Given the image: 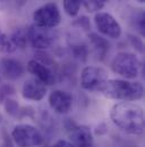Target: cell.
<instances>
[{
  "instance_id": "cell-1",
  "label": "cell",
  "mask_w": 145,
  "mask_h": 147,
  "mask_svg": "<svg viewBox=\"0 0 145 147\" xmlns=\"http://www.w3.org/2000/svg\"><path fill=\"white\" fill-rule=\"evenodd\" d=\"M112 123L121 131L129 135H142L144 132L143 107L133 102H121L112 106L110 111Z\"/></svg>"
},
{
  "instance_id": "cell-2",
  "label": "cell",
  "mask_w": 145,
  "mask_h": 147,
  "mask_svg": "<svg viewBox=\"0 0 145 147\" xmlns=\"http://www.w3.org/2000/svg\"><path fill=\"white\" fill-rule=\"evenodd\" d=\"M107 98L122 102H136L143 98L144 87L141 82L111 79L107 80L101 91Z\"/></svg>"
},
{
  "instance_id": "cell-3",
  "label": "cell",
  "mask_w": 145,
  "mask_h": 147,
  "mask_svg": "<svg viewBox=\"0 0 145 147\" xmlns=\"http://www.w3.org/2000/svg\"><path fill=\"white\" fill-rule=\"evenodd\" d=\"M111 69L116 74L125 78V80L136 79L143 73V65L140 58L132 53H119L111 63Z\"/></svg>"
},
{
  "instance_id": "cell-4",
  "label": "cell",
  "mask_w": 145,
  "mask_h": 147,
  "mask_svg": "<svg viewBox=\"0 0 145 147\" xmlns=\"http://www.w3.org/2000/svg\"><path fill=\"white\" fill-rule=\"evenodd\" d=\"M11 137L17 147H35L44 143L42 134L31 124H17L11 131Z\"/></svg>"
},
{
  "instance_id": "cell-5",
  "label": "cell",
  "mask_w": 145,
  "mask_h": 147,
  "mask_svg": "<svg viewBox=\"0 0 145 147\" xmlns=\"http://www.w3.org/2000/svg\"><path fill=\"white\" fill-rule=\"evenodd\" d=\"M58 38V33L55 29L43 28L33 24L27 30V39L31 45L37 50H45L52 47Z\"/></svg>"
},
{
  "instance_id": "cell-6",
  "label": "cell",
  "mask_w": 145,
  "mask_h": 147,
  "mask_svg": "<svg viewBox=\"0 0 145 147\" xmlns=\"http://www.w3.org/2000/svg\"><path fill=\"white\" fill-rule=\"evenodd\" d=\"M108 80V73L104 69L98 66H86L80 73V86L87 91H101Z\"/></svg>"
},
{
  "instance_id": "cell-7",
  "label": "cell",
  "mask_w": 145,
  "mask_h": 147,
  "mask_svg": "<svg viewBox=\"0 0 145 147\" xmlns=\"http://www.w3.org/2000/svg\"><path fill=\"white\" fill-rule=\"evenodd\" d=\"M33 21L39 26L53 29L61 22L60 10L55 2H47L33 13Z\"/></svg>"
},
{
  "instance_id": "cell-8",
  "label": "cell",
  "mask_w": 145,
  "mask_h": 147,
  "mask_svg": "<svg viewBox=\"0 0 145 147\" xmlns=\"http://www.w3.org/2000/svg\"><path fill=\"white\" fill-rule=\"evenodd\" d=\"M94 23L98 31L110 39H119L121 37V26L117 20L109 13H96L94 16Z\"/></svg>"
},
{
  "instance_id": "cell-9",
  "label": "cell",
  "mask_w": 145,
  "mask_h": 147,
  "mask_svg": "<svg viewBox=\"0 0 145 147\" xmlns=\"http://www.w3.org/2000/svg\"><path fill=\"white\" fill-rule=\"evenodd\" d=\"M49 105L57 114H67L72 106V95L65 90H53L49 95Z\"/></svg>"
},
{
  "instance_id": "cell-10",
  "label": "cell",
  "mask_w": 145,
  "mask_h": 147,
  "mask_svg": "<svg viewBox=\"0 0 145 147\" xmlns=\"http://www.w3.org/2000/svg\"><path fill=\"white\" fill-rule=\"evenodd\" d=\"M69 137L75 147H94L93 134L86 125L72 124L69 128Z\"/></svg>"
},
{
  "instance_id": "cell-11",
  "label": "cell",
  "mask_w": 145,
  "mask_h": 147,
  "mask_svg": "<svg viewBox=\"0 0 145 147\" xmlns=\"http://www.w3.org/2000/svg\"><path fill=\"white\" fill-rule=\"evenodd\" d=\"M47 94V86L35 78L27 79L22 88V96L26 100L40 102Z\"/></svg>"
},
{
  "instance_id": "cell-12",
  "label": "cell",
  "mask_w": 145,
  "mask_h": 147,
  "mask_svg": "<svg viewBox=\"0 0 145 147\" xmlns=\"http://www.w3.org/2000/svg\"><path fill=\"white\" fill-rule=\"evenodd\" d=\"M27 71L45 86H51L56 82V74L52 69L40 63L36 59H31L27 63Z\"/></svg>"
},
{
  "instance_id": "cell-13",
  "label": "cell",
  "mask_w": 145,
  "mask_h": 147,
  "mask_svg": "<svg viewBox=\"0 0 145 147\" xmlns=\"http://www.w3.org/2000/svg\"><path fill=\"white\" fill-rule=\"evenodd\" d=\"M25 73L24 65L10 57H2L0 59V74H2L3 78L8 80H17Z\"/></svg>"
},
{
  "instance_id": "cell-14",
  "label": "cell",
  "mask_w": 145,
  "mask_h": 147,
  "mask_svg": "<svg viewBox=\"0 0 145 147\" xmlns=\"http://www.w3.org/2000/svg\"><path fill=\"white\" fill-rule=\"evenodd\" d=\"M88 40H90V43L93 46L98 57L100 59H103L110 49V43L108 42V40L102 36H99L98 33H90Z\"/></svg>"
},
{
  "instance_id": "cell-15",
  "label": "cell",
  "mask_w": 145,
  "mask_h": 147,
  "mask_svg": "<svg viewBox=\"0 0 145 147\" xmlns=\"http://www.w3.org/2000/svg\"><path fill=\"white\" fill-rule=\"evenodd\" d=\"M11 40L13 42L15 43L16 48H21V49H24L27 45V31L23 30V29H17L13 32L11 34Z\"/></svg>"
},
{
  "instance_id": "cell-16",
  "label": "cell",
  "mask_w": 145,
  "mask_h": 147,
  "mask_svg": "<svg viewBox=\"0 0 145 147\" xmlns=\"http://www.w3.org/2000/svg\"><path fill=\"white\" fill-rule=\"evenodd\" d=\"M71 53L75 58L84 62V61H86V58L88 56V48L84 43H72L71 45Z\"/></svg>"
},
{
  "instance_id": "cell-17",
  "label": "cell",
  "mask_w": 145,
  "mask_h": 147,
  "mask_svg": "<svg viewBox=\"0 0 145 147\" xmlns=\"http://www.w3.org/2000/svg\"><path fill=\"white\" fill-rule=\"evenodd\" d=\"M16 46L13 42L11 38L8 37L7 34L0 33V53L3 54H11L16 50Z\"/></svg>"
},
{
  "instance_id": "cell-18",
  "label": "cell",
  "mask_w": 145,
  "mask_h": 147,
  "mask_svg": "<svg viewBox=\"0 0 145 147\" xmlns=\"http://www.w3.org/2000/svg\"><path fill=\"white\" fill-rule=\"evenodd\" d=\"M3 107H5V111L7 112L8 115H10L13 117H19L22 107L19 106V104L16 100H14L11 98L6 99L3 102Z\"/></svg>"
},
{
  "instance_id": "cell-19",
  "label": "cell",
  "mask_w": 145,
  "mask_h": 147,
  "mask_svg": "<svg viewBox=\"0 0 145 147\" xmlns=\"http://www.w3.org/2000/svg\"><path fill=\"white\" fill-rule=\"evenodd\" d=\"M63 2L66 14L71 17H74L78 14L79 8L82 6V0H63Z\"/></svg>"
},
{
  "instance_id": "cell-20",
  "label": "cell",
  "mask_w": 145,
  "mask_h": 147,
  "mask_svg": "<svg viewBox=\"0 0 145 147\" xmlns=\"http://www.w3.org/2000/svg\"><path fill=\"white\" fill-rule=\"evenodd\" d=\"M108 1L109 0H82V5H84L87 11L94 13L101 10Z\"/></svg>"
},
{
  "instance_id": "cell-21",
  "label": "cell",
  "mask_w": 145,
  "mask_h": 147,
  "mask_svg": "<svg viewBox=\"0 0 145 147\" xmlns=\"http://www.w3.org/2000/svg\"><path fill=\"white\" fill-rule=\"evenodd\" d=\"M13 95H15V88L10 83L0 84V104H3V102Z\"/></svg>"
},
{
  "instance_id": "cell-22",
  "label": "cell",
  "mask_w": 145,
  "mask_h": 147,
  "mask_svg": "<svg viewBox=\"0 0 145 147\" xmlns=\"http://www.w3.org/2000/svg\"><path fill=\"white\" fill-rule=\"evenodd\" d=\"M128 40H129L130 45H132L138 53L143 54V51H144V45H143V41H142L141 38L136 37V36H134V34H128Z\"/></svg>"
},
{
  "instance_id": "cell-23",
  "label": "cell",
  "mask_w": 145,
  "mask_h": 147,
  "mask_svg": "<svg viewBox=\"0 0 145 147\" xmlns=\"http://www.w3.org/2000/svg\"><path fill=\"white\" fill-rule=\"evenodd\" d=\"M134 25L137 28L141 34H144V13L140 10L137 14H135L134 17Z\"/></svg>"
},
{
  "instance_id": "cell-24",
  "label": "cell",
  "mask_w": 145,
  "mask_h": 147,
  "mask_svg": "<svg viewBox=\"0 0 145 147\" xmlns=\"http://www.w3.org/2000/svg\"><path fill=\"white\" fill-rule=\"evenodd\" d=\"M74 26H77L78 29H83V30H86L88 31L91 29V23H90V18L86 17V16H82L79 18H77L76 21H74L72 23Z\"/></svg>"
},
{
  "instance_id": "cell-25",
  "label": "cell",
  "mask_w": 145,
  "mask_h": 147,
  "mask_svg": "<svg viewBox=\"0 0 145 147\" xmlns=\"http://www.w3.org/2000/svg\"><path fill=\"white\" fill-rule=\"evenodd\" d=\"M52 147H75V146L72 145L71 142H68V140L59 139V140H57V142L53 144V146Z\"/></svg>"
},
{
  "instance_id": "cell-26",
  "label": "cell",
  "mask_w": 145,
  "mask_h": 147,
  "mask_svg": "<svg viewBox=\"0 0 145 147\" xmlns=\"http://www.w3.org/2000/svg\"><path fill=\"white\" fill-rule=\"evenodd\" d=\"M1 122H2V116L0 115V123H1Z\"/></svg>"
}]
</instances>
